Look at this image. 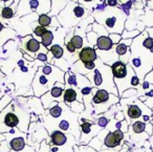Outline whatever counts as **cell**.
<instances>
[{"mask_svg": "<svg viewBox=\"0 0 153 152\" xmlns=\"http://www.w3.org/2000/svg\"><path fill=\"white\" fill-rule=\"evenodd\" d=\"M111 72H112L113 81H121L127 77L128 74V64H125L123 62L119 61L114 62L110 66Z\"/></svg>", "mask_w": 153, "mask_h": 152, "instance_id": "11", "label": "cell"}, {"mask_svg": "<svg viewBox=\"0 0 153 152\" xmlns=\"http://www.w3.org/2000/svg\"><path fill=\"white\" fill-rule=\"evenodd\" d=\"M20 51H24L25 54L30 55L32 58H34L36 60L38 54L40 53H48V49L45 48L36 38H33V36L30 35H26L25 37L21 39L20 42Z\"/></svg>", "mask_w": 153, "mask_h": 152, "instance_id": "7", "label": "cell"}, {"mask_svg": "<svg viewBox=\"0 0 153 152\" xmlns=\"http://www.w3.org/2000/svg\"><path fill=\"white\" fill-rule=\"evenodd\" d=\"M111 132L113 133V135H114V137H115V139L117 141V143L121 145L122 144V142L124 141V139H125V133L123 132V131H121V130H114V131H111Z\"/></svg>", "mask_w": 153, "mask_h": 152, "instance_id": "41", "label": "cell"}, {"mask_svg": "<svg viewBox=\"0 0 153 152\" xmlns=\"http://www.w3.org/2000/svg\"><path fill=\"white\" fill-rule=\"evenodd\" d=\"M51 0H44V1H40L39 2V7L36 13L40 15H48L51 13Z\"/></svg>", "mask_w": 153, "mask_h": 152, "instance_id": "26", "label": "cell"}, {"mask_svg": "<svg viewBox=\"0 0 153 152\" xmlns=\"http://www.w3.org/2000/svg\"><path fill=\"white\" fill-rule=\"evenodd\" d=\"M89 16V12L82 4H78L76 1H69L65 9L57 16L60 25L65 31L74 28L82 20Z\"/></svg>", "mask_w": 153, "mask_h": 152, "instance_id": "5", "label": "cell"}, {"mask_svg": "<svg viewBox=\"0 0 153 152\" xmlns=\"http://www.w3.org/2000/svg\"><path fill=\"white\" fill-rule=\"evenodd\" d=\"M88 147L92 148L94 150H96V151L100 152L102 151L103 149H104V145H103V142L101 141L100 139H99L98 136H94V139H91V141L88 143Z\"/></svg>", "mask_w": 153, "mask_h": 152, "instance_id": "29", "label": "cell"}, {"mask_svg": "<svg viewBox=\"0 0 153 152\" xmlns=\"http://www.w3.org/2000/svg\"><path fill=\"white\" fill-rule=\"evenodd\" d=\"M68 107H69V109L71 110V112H74V113H82V112L85 110L84 104L80 103V102H78V101L71 103Z\"/></svg>", "mask_w": 153, "mask_h": 152, "instance_id": "32", "label": "cell"}, {"mask_svg": "<svg viewBox=\"0 0 153 152\" xmlns=\"http://www.w3.org/2000/svg\"><path fill=\"white\" fill-rule=\"evenodd\" d=\"M37 23L40 26H43V28H49L51 24V17L48 15H40L38 17V20H37Z\"/></svg>", "mask_w": 153, "mask_h": 152, "instance_id": "31", "label": "cell"}, {"mask_svg": "<svg viewBox=\"0 0 153 152\" xmlns=\"http://www.w3.org/2000/svg\"><path fill=\"white\" fill-rule=\"evenodd\" d=\"M27 102H28L27 105L30 106V113L35 112V113H37V114H41V113L44 114L45 109L43 108L42 102H41L40 98H36V97L30 98Z\"/></svg>", "mask_w": 153, "mask_h": 152, "instance_id": "15", "label": "cell"}, {"mask_svg": "<svg viewBox=\"0 0 153 152\" xmlns=\"http://www.w3.org/2000/svg\"><path fill=\"white\" fill-rule=\"evenodd\" d=\"M70 42H71V44L76 47V51H78V49H82L84 47L83 46V45H84L83 38H82V37H80V36H78V35H74V37L70 39Z\"/></svg>", "mask_w": 153, "mask_h": 152, "instance_id": "34", "label": "cell"}, {"mask_svg": "<svg viewBox=\"0 0 153 152\" xmlns=\"http://www.w3.org/2000/svg\"><path fill=\"white\" fill-rule=\"evenodd\" d=\"M65 106L66 105L63 103V102L58 103L56 106H53V107H51L49 109L45 110V114H48V116H51V118H59L63 115Z\"/></svg>", "mask_w": 153, "mask_h": 152, "instance_id": "17", "label": "cell"}, {"mask_svg": "<svg viewBox=\"0 0 153 152\" xmlns=\"http://www.w3.org/2000/svg\"><path fill=\"white\" fill-rule=\"evenodd\" d=\"M137 23H138L137 20L128 19L127 21L125 22V30L126 31H134V30H136Z\"/></svg>", "mask_w": 153, "mask_h": 152, "instance_id": "40", "label": "cell"}, {"mask_svg": "<svg viewBox=\"0 0 153 152\" xmlns=\"http://www.w3.org/2000/svg\"><path fill=\"white\" fill-rule=\"evenodd\" d=\"M120 102V97L109 93L104 89L92 88L91 106L94 108V114H102L107 112L113 105Z\"/></svg>", "mask_w": 153, "mask_h": 152, "instance_id": "6", "label": "cell"}, {"mask_svg": "<svg viewBox=\"0 0 153 152\" xmlns=\"http://www.w3.org/2000/svg\"><path fill=\"white\" fill-rule=\"evenodd\" d=\"M2 141H5V136L2 133H0V142H2Z\"/></svg>", "mask_w": 153, "mask_h": 152, "instance_id": "49", "label": "cell"}, {"mask_svg": "<svg viewBox=\"0 0 153 152\" xmlns=\"http://www.w3.org/2000/svg\"><path fill=\"white\" fill-rule=\"evenodd\" d=\"M92 32H94L96 34H98L99 37H108L109 33L106 31V28L102 25V24L98 23V22H94L92 23Z\"/></svg>", "mask_w": 153, "mask_h": 152, "instance_id": "28", "label": "cell"}, {"mask_svg": "<svg viewBox=\"0 0 153 152\" xmlns=\"http://www.w3.org/2000/svg\"><path fill=\"white\" fill-rule=\"evenodd\" d=\"M4 30V26H3V24H2V22L0 21V33L2 32V31Z\"/></svg>", "mask_w": 153, "mask_h": 152, "instance_id": "50", "label": "cell"}, {"mask_svg": "<svg viewBox=\"0 0 153 152\" xmlns=\"http://www.w3.org/2000/svg\"><path fill=\"white\" fill-rule=\"evenodd\" d=\"M10 152H36V150H35L33 147H30V146L27 145L23 150H22V151H12V150H11Z\"/></svg>", "mask_w": 153, "mask_h": 152, "instance_id": "48", "label": "cell"}, {"mask_svg": "<svg viewBox=\"0 0 153 152\" xmlns=\"http://www.w3.org/2000/svg\"><path fill=\"white\" fill-rule=\"evenodd\" d=\"M53 42H55V35H53V32L51 30L47 28L46 33L40 38V43L45 48H47L49 51V48H51V46L53 44Z\"/></svg>", "mask_w": 153, "mask_h": 152, "instance_id": "20", "label": "cell"}, {"mask_svg": "<svg viewBox=\"0 0 153 152\" xmlns=\"http://www.w3.org/2000/svg\"><path fill=\"white\" fill-rule=\"evenodd\" d=\"M147 32V31H146ZM143 46L145 47L146 49H148V51H152L153 53V39L150 37V35L147 33L146 36H145V39L144 41H143Z\"/></svg>", "mask_w": 153, "mask_h": 152, "instance_id": "38", "label": "cell"}, {"mask_svg": "<svg viewBox=\"0 0 153 152\" xmlns=\"http://www.w3.org/2000/svg\"><path fill=\"white\" fill-rule=\"evenodd\" d=\"M97 59H98L97 51L91 46L83 47L79 53V61H81L82 63H86V62H96Z\"/></svg>", "mask_w": 153, "mask_h": 152, "instance_id": "13", "label": "cell"}, {"mask_svg": "<svg viewBox=\"0 0 153 152\" xmlns=\"http://www.w3.org/2000/svg\"><path fill=\"white\" fill-rule=\"evenodd\" d=\"M51 151V146L46 143V141L41 142L40 147H39V150L37 152H49Z\"/></svg>", "mask_w": 153, "mask_h": 152, "instance_id": "43", "label": "cell"}, {"mask_svg": "<svg viewBox=\"0 0 153 152\" xmlns=\"http://www.w3.org/2000/svg\"><path fill=\"white\" fill-rule=\"evenodd\" d=\"M64 77H65V72L63 70L51 64H46L42 67H39L30 84L34 91V95L36 98H41L45 93L51 91L57 82L65 84Z\"/></svg>", "mask_w": 153, "mask_h": 152, "instance_id": "2", "label": "cell"}, {"mask_svg": "<svg viewBox=\"0 0 153 152\" xmlns=\"http://www.w3.org/2000/svg\"><path fill=\"white\" fill-rule=\"evenodd\" d=\"M114 120L119 121V122H123V121H125V113H124L123 111H121V110H119V111L115 113Z\"/></svg>", "mask_w": 153, "mask_h": 152, "instance_id": "45", "label": "cell"}, {"mask_svg": "<svg viewBox=\"0 0 153 152\" xmlns=\"http://www.w3.org/2000/svg\"><path fill=\"white\" fill-rule=\"evenodd\" d=\"M145 129H146V124L145 123L140 122V121H135L130 126V134H131V136L133 134H142V133H145Z\"/></svg>", "mask_w": 153, "mask_h": 152, "instance_id": "25", "label": "cell"}, {"mask_svg": "<svg viewBox=\"0 0 153 152\" xmlns=\"http://www.w3.org/2000/svg\"><path fill=\"white\" fill-rule=\"evenodd\" d=\"M137 95V89L135 88H129L123 92L121 95L122 99H131V98H135Z\"/></svg>", "mask_w": 153, "mask_h": 152, "instance_id": "39", "label": "cell"}, {"mask_svg": "<svg viewBox=\"0 0 153 152\" xmlns=\"http://www.w3.org/2000/svg\"><path fill=\"white\" fill-rule=\"evenodd\" d=\"M91 15L96 22L102 24L109 34H123L127 16L119 7H106L104 11L94 12Z\"/></svg>", "mask_w": 153, "mask_h": 152, "instance_id": "3", "label": "cell"}, {"mask_svg": "<svg viewBox=\"0 0 153 152\" xmlns=\"http://www.w3.org/2000/svg\"><path fill=\"white\" fill-rule=\"evenodd\" d=\"M81 92L79 89L74 88H65L63 93V103L66 106H69L71 103L78 101L80 103H83V100L81 99Z\"/></svg>", "mask_w": 153, "mask_h": 152, "instance_id": "12", "label": "cell"}, {"mask_svg": "<svg viewBox=\"0 0 153 152\" xmlns=\"http://www.w3.org/2000/svg\"><path fill=\"white\" fill-rule=\"evenodd\" d=\"M146 34L147 32L144 31L140 36L133 39L130 46V59L128 63L142 82L153 67V53L143 46Z\"/></svg>", "mask_w": 153, "mask_h": 152, "instance_id": "1", "label": "cell"}, {"mask_svg": "<svg viewBox=\"0 0 153 152\" xmlns=\"http://www.w3.org/2000/svg\"><path fill=\"white\" fill-rule=\"evenodd\" d=\"M26 139L27 137H23V136L15 137V139H12L11 141H7V143H9V146L12 151H22L27 146Z\"/></svg>", "mask_w": 153, "mask_h": 152, "instance_id": "16", "label": "cell"}, {"mask_svg": "<svg viewBox=\"0 0 153 152\" xmlns=\"http://www.w3.org/2000/svg\"><path fill=\"white\" fill-rule=\"evenodd\" d=\"M72 125V122L70 120H68V118H63L62 120H60V122L58 123V129L57 130L61 131V132L63 133H68V134H74V131H72V129H74V127L71 126Z\"/></svg>", "mask_w": 153, "mask_h": 152, "instance_id": "19", "label": "cell"}, {"mask_svg": "<svg viewBox=\"0 0 153 152\" xmlns=\"http://www.w3.org/2000/svg\"><path fill=\"white\" fill-rule=\"evenodd\" d=\"M12 101H13V97L11 95H4L0 99V115H1V112L5 109V107L11 104Z\"/></svg>", "mask_w": 153, "mask_h": 152, "instance_id": "33", "label": "cell"}, {"mask_svg": "<svg viewBox=\"0 0 153 152\" xmlns=\"http://www.w3.org/2000/svg\"><path fill=\"white\" fill-rule=\"evenodd\" d=\"M64 90H65V84H64V83H61V82H57L55 85H53L51 90L49 91V93H51V97L55 99L56 102L61 103V102H63Z\"/></svg>", "mask_w": 153, "mask_h": 152, "instance_id": "14", "label": "cell"}, {"mask_svg": "<svg viewBox=\"0 0 153 152\" xmlns=\"http://www.w3.org/2000/svg\"><path fill=\"white\" fill-rule=\"evenodd\" d=\"M53 56V59H62L64 57V48L60 44H53L49 48Z\"/></svg>", "mask_w": 153, "mask_h": 152, "instance_id": "27", "label": "cell"}, {"mask_svg": "<svg viewBox=\"0 0 153 152\" xmlns=\"http://www.w3.org/2000/svg\"><path fill=\"white\" fill-rule=\"evenodd\" d=\"M80 122H81V124H80V127H81V137H80V139H83L84 136H85V139H82L79 143V145H81V144L88 145V143H89L94 136H97L102 129H101L94 121H89V120H87V118H80Z\"/></svg>", "mask_w": 153, "mask_h": 152, "instance_id": "8", "label": "cell"}, {"mask_svg": "<svg viewBox=\"0 0 153 152\" xmlns=\"http://www.w3.org/2000/svg\"><path fill=\"white\" fill-rule=\"evenodd\" d=\"M17 34L12 28H4L2 32L0 33V46L4 45L5 42H9L12 39H16Z\"/></svg>", "mask_w": 153, "mask_h": 152, "instance_id": "21", "label": "cell"}, {"mask_svg": "<svg viewBox=\"0 0 153 152\" xmlns=\"http://www.w3.org/2000/svg\"><path fill=\"white\" fill-rule=\"evenodd\" d=\"M152 115H153V108H152Z\"/></svg>", "mask_w": 153, "mask_h": 152, "instance_id": "51", "label": "cell"}, {"mask_svg": "<svg viewBox=\"0 0 153 152\" xmlns=\"http://www.w3.org/2000/svg\"><path fill=\"white\" fill-rule=\"evenodd\" d=\"M96 63V69L85 76L90 82L91 87L97 89H104V90L108 91L109 93H112V95L119 97V91H117L114 81H113V76L110 66L103 63L100 58L97 59Z\"/></svg>", "mask_w": 153, "mask_h": 152, "instance_id": "4", "label": "cell"}, {"mask_svg": "<svg viewBox=\"0 0 153 152\" xmlns=\"http://www.w3.org/2000/svg\"><path fill=\"white\" fill-rule=\"evenodd\" d=\"M11 151V148L9 146V143L7 141H2L0 142V152H10Z\"/></svg>", "mask_w": 153, "mask_h": 152, "instance_id": "44", "label": "cell"}, {"mask_svg": "<svg viewBox=\"0 0 153 152\" xmlns=\"http://www.w3.org/2000/svg\"><path fill=\"white\" fill-rule=\"evenodd\" d=\"M109 122H110V121H109L104 114H100V115L98 116V118H97L96 124L103 130V129H106V127L108 126Z\"/></svg>", "mask_w": 153, "mask_h": 152, "instance_id": "37", "label": "cell"}, {"mask_svg": "<svg viewBox=\"0 0 153 152\" xmlns=\"http://www.w3.org/2000/svg\"><path fill=\"white\" fill-rule=\"evenodd\" d=\"M142 33L138 30H134V31H126L124 30L123 34H122V39H135L136 37H138Z\"/></svg>", "mask_w": 153, "mask_h": 152, "instance_id": "35", "label": "cell"}, {"mask_svg": "<svg viewBox=\"0 0 153 152\" xmlns=\"http://www.w3.org/2000/svg\"><path fill=\"white\" fill-rule=\"evenodd\" d=\"M49 137H51L49 146H57V147H62L74 139L71 134H66V133H63L59 130H53V132H51Z\"/></svg>", "mask_w": 153, "mask_h": 152, "instance_id": "10", "label": "cell"}, {"mask_svg": "<svg viewBox=\"0 0 153 152\" xmlns=\"http://www.w3.org/2000/svg\"><path fill=\"white\" fill-rule=\"evenodd\" d=\"M120 1H117V0H108L107 1V5H108V7H117L120 4Z\"/></svg>", "mask_w": 153, "mask_h": 152, "instance_id": "46", "label": "cell"}, {"mask_svg": "<svg viewBox=\"0 0 153 152\" xmlns=\"http://www.w3.org/2000/svg\"><path fill=\"white\" fill-rule=\"evenodd\" d=\"M103 145H104L105 148H108V149H115L117 147H121V145L117 143V141L115 139V137L112 132L107 133L105 139H103Z\"/></svg>", "mask_w": 153, "mask_h": 152, "instance_id": "24", "label": "cell"}, {"mask_svg": "<svg viewBox=\"0 0 153 152\" xmlns=\"http://www.w3.org/2000/svg\"><path fill=\"white\" fill-rule=\"evenodd\" d=\"M108 38L110 39V41L112 42L113 45H117L120 43V41L122 40V35H119V34H109Z\"/></svg>", "mask_w": 153, "mask_h": 152, "instance_id": "42", "label": "cell"}, {"mask_svg": "<svg viewBox=\"0 0 153 152\" xmlns=\"http://www.w3.org/2000/svg\"><path fill=\"white\" fill-rule=\"evenodd\" d=\"M19 1H15V4L13 7H3L1 12H0V16L2 17V19L4 20H11L14 18V16L16 15V11L14 7H18Z\"/></svg>", "mask_w": 153, "mask_h": 152, "instance_id": "23", "label": "cell"}, {"mask_svg": "<svg viewBox=\"0 0 153 152\" xmlns=\"http://www.w3.org/2000/svg\"><path fill=\"white\" fill-rule=\"evenodd\" d=\"M30 26H32L33 31H34V35L36 37H39V38H41V37H42L47 31V28H43V26H40L39 24H38V25H36V23H35V22H33V23L30 24Z\"/></svg>", "mask_w": 153, "mask_h": 152, "instance_id": "36", "label": "cell"}, {"mask_svg": "<svg viewBox=\"0 0 153 152\" xmlns=\"http://www.w3.org/2000/svg\"><path fill=\"white\" fill-rule=\"evenodd\" d=\"M113 44L110 41V39L108 37H99L98 42H97V48L99 51H108L110 49H112Z\"/></svg>", "mask_w": 153, "mask_h": 152, "instance_id": "22", "label": "cell"}, {"mask_svg": "<svg viewBox=\"0 0 153 152\" xmlns=\"http://www.w3.org/2000/svg\"><path fill=\"white\" fill-rule=\"evenodd\" d=\"M145 131H146V132L148 133L149 135H152L153 127H152V124H151V123H149V124H146V129H145Z\"/></svg>", "mask_w": 153, "mask_h": 152, "instance_id": "47", "label": "cell"}, {"mask_svg": "<svg viewBox=\"0 0 153 152\" xmlns=\"http://www.w3.org/2000/svg\"><path fill=\"white\" fill-rule=\"evenodd\" d=\"M140 101H142L148 108L152 109L153 108V85L143 81L142 84L140 85V88L137 90V95H136Z\"/></svg>", "mask_w": 153, "mask_h": 152, "instance_id": "9", "label": "cell"}, {"mask_svg": "<svg viewBox=\"0 0 153 152\" xmlns=\"http://www.w3.org/2000/svg\"><path fill=\"white\" fill-rule=\"evenodd\" d=\"M69 1H51V10L48 16L51 17H57L68 4Z\"/></svg>", "mask_w": 153, "mask_h": 152, "instance_id": "18", "label": "cell"}, {"mask_svg": "<svg viewBox=\"0 0 153 152\" xmlns=\"http://www.w3.org/2000/svg\"><path fill=\"white\" fill-rule=\"evenodd\" d=\"M98 39H99V36L98 34H96L94 32H89L86 34V40L88 42V45L91 47H94V49L97 48V42H98Z\"/></svg>", "mask_w": 153, "mask_h": 152, "instance_id": "30", "label": "cell"}]
</instances>
